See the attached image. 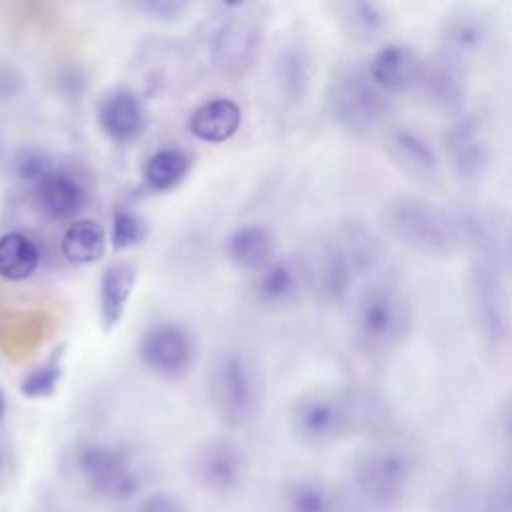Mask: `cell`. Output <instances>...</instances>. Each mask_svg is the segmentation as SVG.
<instances>
[{
  "label": "cell",
  "instance_id": "obj_1",
  "mask_svg": "<svg viewBox=\"0 0 512 512\" xmlns=\"http://www.w3.org/2000/svg\"><path fill=\"white\" fill-rule=\"evenodd\" d=\"M416 474L418 456L414 448L402 438L376 434L352 458L348 512L398 510L406 502Z\"/></svg>",
  "mask_w": 512,
  "mask_h": 512
},
{
  "label": "cell",
  "instance_id": "obj_2",
  "mask_svg": "<svg viewBox=\"0 0 512 512\" xmlns=\"http://www.w3.org/2000/svg\"><path fill=\"white\" fill-rule=\"evenodd\" d=\"M462 244L470 250L468 300L478 334L490 346L506 342L512 326L510 296L498 244L482 220L460 216Z\"/></svg>",
  "mask_w": 512,
  "mask_h": 512
},
{
  "label": "cell",
  "instance_id": "obj_3",
  "mask_svg": "<svg viewBox=\"0 0 512 512\" xmlns=\"http://www.w3.org/2000/svg\"><path fill=\"white\" fill-rule=\"evenodd\" d=\"M384 420L378 400L354 390L314 388L300 394L288 412L294 438L314 448L336 444L356 432H378Z\"/></svg>",
  "mask_w": 512,
  "mask_h": 512
},
{
  "label": "cell",
  "instance_id": "obj_4",
  "mask_svg": "<svg viewBox=\"0 0 512 512\" xmlns=\"http://www.w3.org/2000/svg\"><path fill=\"white\" fill-rule=\"evenodd\" d=\"M206 394L222 424L230 428L250 424L260 414L266 394L264 372L256 356L238 346L218 350L208 366Z\"/></svg>",
  "mask_w": 512,
  "mask_h": 512
},
{
  "label": "cell",
  "instance_id": "obj_5",
  "mask_svg": "<svg viewBox=\"0 0 512 512\" xmlns=\"http://www.w3.org/2000/svg\"><path fill=\"white\" fill-rule=\"evenodd\" d=\"M384 230L424 256H446L462 244L460 214L422 196H394L382 208Z\"/></svg>",
  "mask_w": 512,
  "mask_h": 512
},
{
  "label": "cell",
  "instance_id": "obj_6",
  "mask_svg": "<svg viewBox=\"0 0 512 512\" xmlns=\"http://www.w3.org/2000/svg\"><path fill=\"white\" fill-rule=\"evenodd\" d=\"M414 326L408 296L394 284L370 282L356 298L352 330L358 346L368 354H390L400 348Z\"/></svg>",
  "mask_w": 512,
  "mask_h": 512
},
{
  "label": "cell",
  "instance_id": "obj_7",
  "mask_svg": "<svg viewBox=\"0 0 512 512\" xmlns=\"http://www.w3.org/2000/svg\"><path fill=\"white\" fill-rule=\"evenodd\" d=\"M330 114L352 134H368L382 126L392 112V96L368 74L366 64L342 66L328 88Z\"/></svg>",
  "mask_w": 512,
  "mask_h": 512
},
{
  "label": "cell",
  "instance_id": "obj_8",
  "mask_svg": "<svg viewBox=\"0 0 512 512\" xmlns=\"http://www.w3.org/2000/svg\"><path fill=\"white\" fill-rule=\"evenodd\" d=\"M74 462L84 484L100 498L120 502L132 498L140 488V474L122 446L84 442L76 448Z\"/></svg>",
  "mask_w": 512,
  "mask_h": 512
},
{
  "label": "cell",
  "instance_id": "obj_9",
  "mask_svg": "<svg viewBox=\"0 0 512 512\" xmlns=\"http://www.w3.org/2000/svg\"><path fill=\"white\" fill-rule=\"evenodd\" d=\"M140 362L164 380L188 376L196 362V338L178 322L164 320L148 326L138 340Z\"/></svg>",
  "mask_w": 512,
  "mask_h": 512
},
{
  "label": "cell",
  "instance_id": "obj_10",
  "mask_svg": "<svg viewBox=\"0 0 512 512\" xmlns=\"http://www.w3.org/2000/svg\"><path fill=\"white\" fill-rule=\"evenodd\" d=\"M248 468L244 448L230 438L204 440L190 456V476L200 488L212 494L238 490L248 476Z\"/></svg>",
  "mask_w": 512,
  "mask_h": 512
},
{
  "label": "cell",
  "instance_id": "obj_11",
  "mask_svg": "<svg viewBox=\"0 0 512 512\" xmlns=\"http://www.w3.org/2000/svg\"><path fill=\"white\" fill-rule=\"evenodd\" d=\"M230 10L212 34V58L224 74L242 76L254 62L262 28L248 4H234Z\"/></svg>",
  "mask_w": 512,
  "mask_h": 512
},
{
  "label": "cell",
  "instance_id": "obj_12",
  "mask_svg": "<svg viewBox=\"0 0 512 512\" xmlns=\"http://www.w3.org/2000/svg\"><path fill=\"white\" fill-rule=\"evenodd\" d=\"M302 258L306 266L308 290L322 304H342L350 296L358 276L332 234L316 242Z\"/></svg>",
  "mask_w": 512,
  "mask_h": 512
},
{
  "label": "cell",
  "instance_id": "obj_13",
  "mask_svg": "<svg viewBox=\"0 0 512 512\" xmlns=\"http://www.w3.org/2000/svg\"><path fill=\"white\" fill-rule=\"evenodd\" d=\"M442 150L452 174L462 182H476L490 162L488 134L472 114H462L448 126Z\"/></svg>",
  "mask_w": 512,
  "mask_h": 512
},
{
  "label": "cell",
  "instance_id": "obj_14",
  "mask_svg": "<svg viewBox=\"0 0 512 512\" xmlns=\"http://www.w3.org/2000/svg\"><path fill=\"white\" fill-rule=\"evenodd\" d=\"M96 122L110 142L124 146L140 138L148 122V110L136 90L114 88L98 100Z\"/></svg>",
  "mask_w": 512,
  "mask_h": 512
},
{
  "label": "cell",
  "instance_id": "obj_15",
  "mask_svg": "<svg viewBox=\"0 0 512 512\" xmlns=\"http://www.w3.org/2000/svg\"><path fill=\"white\" fill-rule=\"evenodd\" d=\"M384 150L388 158L410 178L432 182L440 174V156L432 140L416 126L398 124L386 130Z\"/></svg>",
  "mask_w": 512,
  "mask_h": 512
},
{
  "label": "cell",
  "instance_id": "obj_16",
  "mask_svg": "<svg viewBox=\"0 0 512 512\" xmlns=\"http://www.w3.org/2000/svg\"><path fill=\"white\" fill-rule=\"evenodd\" d=\"M32 188L40 210L48 218L68 224L78 220L90 198L84 180L66 166H54Z\"/></svg>",
  "mask_w": 512,
  "mask_h": 512
},
{
  "label": "cell",
  "instance_id": "obj_17",
  "mask_svg": "<svg viewBox=\"0 0 512 512\" xmlns=\"http://www.w3.org/2000/svg\"><path fill=\"white\" fill-rule=\"evenodd\" d=\"M416 90L436 110L460 112L466 104L468 94L464 64L452 60L442 52L424 58Z\"/></svg>",
  "mask_w": 512,
  "mask_h": 512
},
{
  "label": "cell",
  "instance_id": "obj_18",
  "mask_svg": "<svg viewBox=\"0 0 512 512\" xmlns=\"http://www.w3.org/2000/svg\"><path fill=\"white\" fill-rule=\"evenodd\" d=\"M308 290L306 266L302 256H276L254 280V296L266 308H286L302 298Z\"/></svg>",
  "mask_w": 512,
  "mask_h": 512
},
{
  "label": "cell",
  "instance_id": "obj_19",
  "mask_svg": "<svg viewBox=\"0 0 512 512\" xmlns=\"http://www.w3.org/2000/svg\"><path fill=\"white\" fill-rule=\"evenodd\" d=\"M424 58L406 42H386L366 62L370 78L390 96L416 90Z\"/></svg>",
  "mask_w": 512,
  "mask_h": 512
},
{
  "label": "cell",
  "instance_id": "obj_20",
  "mask_svg": "<svg viewBox=\"0 0 512 512\" xmlns=\"http://www.w3.org/2000/svg\"><path fill=\"white\" fill-rule=\"evenodd\" d=\"M490 38V24L478 10L462 8L448 14L440 26L438 52L450 56L460 64L476 58Z\"/></svg>",
  "mask_w": 512,
  "mask_h": 512
},
{
  "label": "cell",
  "instance_id": "obj_21",
  "mask_svg": "<svg viewBox=\"0 0 512 512\" xmlns=\"http://www.w3.org/2000/svg\"><path fill=\"white\" fill-rule=\"evenodd\" d=\"M272 84L276 96L288 104H300L312 84V56L304 42L288 40L272 60Z\"/></svg>",
  "mask_w": 512,
  "mask_h": 512
},
{
  "label": "cell",
  "instance_id": "obj_22",
  "mask_svg": "<svg viewBox=\"0 0 512 512\" xmlns=\"http://www.w3.org/2000/svg\"><path fill=\"white\" fill-rule=\"evenodd\" d=\"M242 122L238 102L226 96H216L198 104L188 116V132L206 144H222L230 140Z\"/></svg>",
  "mask_w": 512,
  "mask_h": 512
},
{
  "label": "cell",
  "instance_id": "obj_23",
  "mask_svg": "<svg viewBox=\"0 0 512 512\" xmlns=\"http://www.w3.org/2000/svg\"><path fill=\"white\" fill-rule=\"evenodd\" d=\"M136 284V268L126 260H116L100 276L98 286V318L102 332H112L120 326L128 300Z\"/></svg>",
  "mask_w": 512,
  "mask_h": 512
},
{
  "label": "cell",
  "instance_id": "obj_24",
  "mask_svg": "<svg viewBox=\"0 0 512 512\" xmlns=\"http://www.w3.org/2000/svg\"><path fill=\"white\" fill-rule=\"evenodd\" d=\"M224 252L234 266L260 272L276 258V236L266 224H244L228 234Z\"/></svg>",
  "mask_w": 512,
  "mask_h": 512
},
{
  "label": "cell",
  "instance_id": "obj_25",
  "mask_svg": "<svg viewBox=\"0 0 512 512\" xmlns=\"http://www.w3.org/2000/svg\"><path fill=\"white\" fill-rule=\"evenodd\" d=\"M282 512H348L346 494L314 476L292 478L280 500Z\"/></svg>",
  "mask_w": 512,
  "mask_h": 512
},
{
  "label": "cell",
  "instance_id": "obj_26",
  "mask_svg": "<svg viewBox=\"0 0 512 512\" xmlns=\"http://www.w3.org/2000/svg\"><path fill=\"white\" fill-rule=\"evenodd\" d=\"M332 236L348 256L356 276L368 274L380 266L384 258V246L380 236L366 222L358 218L344 220Z\"/></svg>",
  "mask_w": 512,
  "mask_h": 512
},
{
  "label": "cell",
  "instance_id": "obj_27",
  "mask_svg": "<svg viewBox=\"0 0 512 512\" xmlns=\"http://www.w3.org/2000/svg\"><path fill=\"white\" fill-rule=\"evenodd\" d=\"M192 168V154L182 146L156 148L142 166V180L152 192H170L178 188Z\"/></svg>",
  "mask_w": 512,
  "mask_h": 512
},
{
  "label": "cell",
  "instance_id": "obj_28",
  "mask_svg": "<svg viewBox=\"0 0 512 512\" xmlns=\"http://www.w3.org/2000/svg\"><path fill=\"white\" fill-rule=\"evenodd\" d=\"M40 248L26 232H6L0 236V276L10 282L30 278L40 266Z\"/></svg>",
  "mask_w": 512,
  "mask_h": 512
},
{
  "label": "cell",
  "instance_id": "obj_29",
  "mask_svg": "<svg viewBox=\"0 0 512 512\" xmlns=\"http://www.w3.org/2000/svg\"><path fill=\"white\" fill-rule=\"evenodd\" d=\"M106 240V232L96 220L78 218L66 226L60 248L72 264H94L104 256Z\"/></svg>",
  "mask_w": 512,
  "mask_h": 512
},
{
  "label": "cell",
  "instance_id": "obj_30",
  "mask_svg": "<svg viewBox=\"0 0 512 512\" xmlns=\"http://www.w3.org/2000/svg\"><path fill=\"white\" fill-rule=\"evenodd\" d=\"M338 16L344 28L360 40L376 38L386 28V10L370 0L342 2L338 4Z\"/></svg>",
  "mask_w": 512,
  "mask_h": 512
},
{
  "label": "cell",
  "instance_id": "obj_31",
  "mask_svg": "<svg viewBox=\"0 0 512 512\" xmlns=\"http://www.w3.org/2000/svg\"><path fill=\"white\" fill-rule=\"evenodd\" d=\"M62 374H64V346H58L42 364L26 372V376L20 380V392L32 400L50 398L58 390Z\"/></svg>",
  "mask_w": 512,
  "mask_h": 512
},
{
  "label": "cell",
  "instance_id": "obj_32",
  "mask_svg": "<svg viewBox=\"0 0 512 512\" xmlns=\"http://www.w3.org/2000/svg\"><path fill=\"white\" fill-rule=\"evenodd\" d=\"M148 232V222L138 210L122 204L114 208L110 222V240L114 250H128L140 246L148 238Z\"/></svg>",
  "mask_w": 512,
  "mask_h": 512
},
{
  "label": "cell",
  "instance_id": "obj_33",
  "mask_svg": "<svg viewBox=\"0 0 512 512\" xmlns=\"http://www.w3.org/2000/svg\"><path fill=\"white\" fill-rule=\"evenodd\" d=\"M434 512H482V488L466 478H452L436 498Z\"/></svg>",
  "mask_w": 512,
  "mask_h": 512
},
{
  "label": "cell",
  "instance_id": "obj_34",
  "mask_svg": "<svg viewBox=\"0 0 512 512\" xmlns=\"http://www.w3.org/2000/svg\"><path fill=\"white\" fill-rule=\"evenodd\" d=\"M482 512H512V456H508L482 488Z\"/></svg>",
  "mask_w": 512,
  "mask_h": 512
},
{
  "label": "cell",
  "instance_id": "obj_35",
  "mask_svg": "<svg viewBox=\"0 0 512 512\" xmlns=\"http://www.w3.org/2000/svg\"><path fill=\"white\" fill-rule=\"evenodd\" d=\"M56 164L52 162L50 154L36 148L20 150L14 156V174L20 182L34 186L44 174H48Z\"/></svg>",
  "mask_w": 512,
  "mask_h": 512
},
{
  "label": "cell",
  "instance_id": "obj_36",
  "mask_svg": "<svg viewBox=\"0 0 512 512\" xmlns=\"http://www.w3.org/2000/svg\"><path fill=\"white\" fill-rule=\"evenodd\" d=\"M136 512H188L184 502L166 490H158L148 494L136 508Z\"/></svg>",
  "mask_w": 512,
  "mask_h": 512
},
{
  "label": "cell",
  "instance_id": "obj_37",
  "mask_svg": "<svg viewBox=\"0 0 512 512\" xmlns=\"http://www.w3.org/2000/svg\"><path fill=\"white\" fill-rule=\"evenodd\" d=\"M24 88V76L8 62H0V102L16 98Z\"/></svg>",
  "mask_w": 512,
  "mask_h": 512
},
{
  "label": "cell",
  "instance_id": "obj_38",
  "mask_svg": "<svg viewBox=\"0 0 512 512\" xmlns=\"http://www.w3.org/2000/svg\"><path fill=\"white\" fill-rule=\"evenodd\" d=\"M138 10L146 12L152 18L158 20H174L178 18V14H182L186 10L184 2H172V0H146L136 4Z\"/></svg>",
  "mask_w": 512,
  "mask_h": 512
},
{
  "label": "cell",
  "instance_id": "obj_39",
  "mask_svg": "<svg viewBox=\"0 0 512 512\" xmlns=\"http://www.w3.org/2000/svg\"><path fill=\"white\" fill-rule=\"evenodd\" d=\"M498 432L508 456H512V392L502 402V408L498 414Z\"/></svg>",
  "mask_w": 512,
  "mask_h": 512
},
{
  "label": "cell",
  "instance_id": "obj_40",
  "mask_svg": "<svg viewBox=\"0 0 512 512\" xmlns=\"http://www.w3.org/2000/svg\"><path fill=\"white\" fill-rule=\"evenodd\" d=\"M4 410H6V398H4V392L0 390V418L4 416Z\"/></svg>",
  "mask_w": 512,
  "mask_h": 512
},
{
  "label": "cell",
  "instance_id": "obj_41",
  "mask_svg": "<svg viewBox=\"0 0 512 512\" xmlns=\"http://www.w3.org/2000/svg\"><path fill=\"white\" fill-rule=\"evenodd\" d=\"M508 258H510V262H512V232H510V236H508Z\"/></svg>",
  "mask_w": 512,
  "mask_h": 512
},
{
  "label": "cell",
  "instance_id": "obj_42",
  "mask_svg": "<svg viewBox=\"0 0 512 512\" xmlns=\"http://www.w3.org/2000/svg\"><path fill=\"white\" fill-rule=\"evenodd\" d=\"M2 468H4V454H2V450H0V472H2Z\"/></svg>",
  "mask_w": 512,
  "mask_h": 512
}]
</instances>
